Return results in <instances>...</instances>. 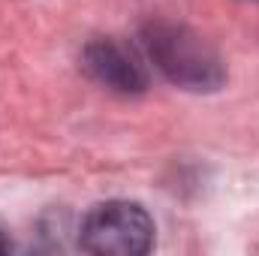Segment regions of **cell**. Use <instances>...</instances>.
Returning a JSON list of instances; mask_svg holds the SVG:
<instances>
[{
    "label": "cell",
    "mask_w": 259,
    "mask_h": 256,
    "mask_svg": "<svg viewBox=\"0 0 259 256\" xmlns=\"http://www.w3.org/2000/svg\"><path fill=\"white\" fill-rule=\"evenodd\" d=\"M142 46L151 64L184 91L208 94L226 81V66L214 52V46H208L196 30L184 24L151 21L142 30Z\"/></svg>",
    "instance_id": "obj_1"
},
{
    "label": "cell",
    "mask_w": 259,
    "mask_h": 256,
    "mask_svg": "<svg viewBox=\"0 0 259 256\" xmlns=\"http://www.w3.org/2000/svg\"><path fill=\"white\" fill-rule=\"evenodd\" d=\"M78 244L100 256H142L154 247V220L139 202H100L84 214Z\"/></svg>",
    "instance_id": "obj_2"
},
{
    "label": "cell",
    "mask_w": 259,
    "mask_h": 256,
    "mask_svg": "<svg viewBox=\"0 0 259 256\" xmlns=\"http://www.w3.org/2000/svg\"><path fill=\"white\" fill-rule=\"evenodd\" d=\"M81 69L103 88L118 94H142L148 88V72L136 52L118 39H94L81 52Z\"/></svg>",
    "instance_id": "obj_3"
},
{
    "label": "cell",
    "mask_w": 259,
    "mask_h": 256,
    "mask_svg": "<svg viewBox=\"0 0 259 256\" xmlns=\"http://www.w3.org/2000/svg\"><path fill=\"white\" fill-rule=\"evenodd\" d=\"M9 250V244H6V238H3V232H0V253H6Z\"/></svg>",
    "instance_id": "obj_4"
}]
</instances>
